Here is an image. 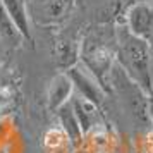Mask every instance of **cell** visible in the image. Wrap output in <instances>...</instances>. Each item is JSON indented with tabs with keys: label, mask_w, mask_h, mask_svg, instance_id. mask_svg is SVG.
Here are the masks:
<instances>
[{
	"label": "cell",
	"mask_w": 153,
	"mask_h": 153,
	"mask_svg": "<svg viewBox=\"0 0 153 153\" xmlns=\"http://www.w3.org/2000/svg\"><path fill=\"white\" fill-rule=\"evenodd\" d=\"M119 60L122 69L129 76L141 84V88L150 93L153 90V81H152V72H150V52L152 47L141 40L138 36H134L126 28L120 31L119 36Z\"/></svg>",
	"instance_id": "cell-1"
},
{
	"label": "cell",
	"mask_w": 153,
	"mask_h": 153,
	"mask_svg": "<svg viewBox=\"0 0 153 153\" xmlns=\"http://www.w3.org/2000/svg\"><path fill=\"white\" fill-rule=\"evenodd\" d=\"M67 74L71 76L74 86L79 90V93H81L83 98L90 100L91 103H95L97 107L103 102V95H105L103 86L100 84V81L95 77V74H93L84 64L77 62L74 67H71V69L67 71Z\"/></svg>",
	"instance_id": "cell-2"
},
{
	"label": "cell",
	"mask_w": 153,
	"mask_h": 153,
	"mask_svg": "<svg viewBox=\"0 0 153 153\" xmlns=\"http://www.w3.org/2000/svg\"><path fill=\"white\" fill-rule=\"evenodd\" d=\"M127 29L153 47V5L139 2L127 14Z\"/></svg>",
	"instance_id": "cell-3"
},
{
	"label": "cell",
	"mask_w": 153,
	"mask_h": 153,
	"mask_svg": "<svg viewBox=\"0 0 153 153\" xmlns=\"http://www.w3.org/2000/svg\"><path fill=\"white\" fill-rule=\"evenodd\" d=\"M83 62L95 74L100 84H105V76L112 71V53L102 43H88L83 48Z\"/></svg>",
	"instance_id": "cell-4"
},
{
	"label": "cell",
	"mask_w": 153,
	"mask_h": 153,
	"mask_svg": "<svg viewBox=\"0 0 153 153\" xmlns=\"http://www.w3.org/2000/svg\"><path fill=\"white\" fill-rule=\"evenodd\" d=\"M72 88L74 83L67 72H60L57 74L48 88V107L52 110H60L64 105H67L72 95Z\"/></svg>",
	"instance_id": "cell-5"
},
{
	"label": "cell",
	"mask_w": 153,
	"mask_h": 153,
	"mask_svg": "<svg viewBox=\"0 0 153 153\" xmlns=\"http://www.w3.org/2000/svg\"><path fill=\"white\" fill-rule=\"evenodd\" d=\"M72 110H74V115H76L77 122L83 129V134L88 132L95 126V120H97V105L91 103L90 100H86L83 97H76L72 98Z\"/></svg>",
	"instance_id": "cell-6"
},
{
	"label": "cell",
	"mask_w": 153,
	"mask_h": 153,
	"mask_svg": "<svg viewBox=\"0 0 153 153\" xmlns=\"http://www.w3.org/2000/svg\"><path fill=\"white\" fill-rule=\"evenodd\" d=\"M2 4H4L5 10H7V14L10 16L12 22L16 24V28L19 29V33L31 42V31H29V22H28L24 0H2Z\"/></svg>",
	"instance_id": "cell-7"
},
{
	"label": "cell",
	"mask_w": 153,
	"mask_h": 153,
	"mask_svg": "<svg viewBox=\"0 0 153 153\" xmlns=\"http://www.w3.org/2000/svg\"><path fill=\"white\" fill-rule=\"evenodd\" d=\"M60 124H62V131L65 132V136L69 139L71 143L77 145L81 138H83V129L77 122L76 115H74V110L72 107L69 105H64L60 108Z\"/></svg>",
	"instance_id": "cell-8"
},
{
	"label": "cell",
	"mask_w": 153,
	"mask_h": 153,
	"mask_svg": "<svg viewBox=\"0 0 153 153\" xmlns=\"http://www.w3.org/2000/svg\"><path fill=\"white\" fill-rule=\"evenodd\" d=\"M0 36L9 40V42H12V43H19L22 38V35L19 33V29L16 28V24L10 19V16L7 14V10L4 7L2 0H0Z\"/></svg>",
	"instance_id": "cell-9"
},
{
	"label": "cell",
	"mask_w": 153,
	"mask_h": 153,
	"mask_svg": "<svg viewBox=\"0 0 153 153\" xmlns=\"http://www.w3.org/2000/svg\"><path fill=\"white\" fill-rule=\"evenodd\" d=\"M57 53H59V62H60V65L62 67H67V71L77 64V53H79V50H77L76 43H72L71 40L60 42Z\"/></svg>",
	"instance_id": "cell-10"
},
{
	"label": "cell",
	"mask_w": 153,
	"mask_h": 153,
	"mask_svg": "<svg viewBox=\"0 0 153 153\" xmlns=\"http://www.w3.org/2000/svg\"><path fill=\"white\" fill-rule=\"evenodd\" d=\"M67 4H69V0H45V4H43L45 17L48 21L60 19L67 10Z\"/></svg>",
	"instance_id": "cell-11"
},
{
	"label": "cell",
	"mask_w": 153,
	"mask_h": 153,
	"mask_svg": "<svg viewBox=\"0 0 153 153\" xmlns=\"http://www.w3.org/2000/svg\"><path fill=\"white\" fill-rule=\"evenodd\" d=\"M65 139H67V136H65V132L62 131V127H60V129H52V131H48L47 136H45V145L48 146V148L57 150L59 146H62L64 143H65Z\"/></svg>",
	"instance_id": "cell-12"
}]
</instances>
